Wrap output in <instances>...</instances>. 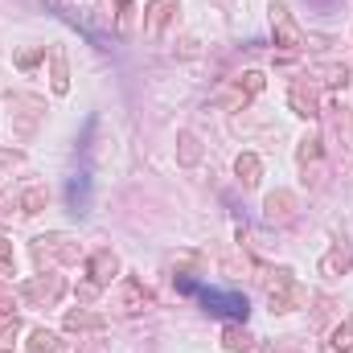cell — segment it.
<instances>
[{"mask_svg":"<svg viewBox=\"0 0 353 353\" xmlns=\"http://www.w3.org/2000/svg\"><path fill=\"white\" fill-rule=\"evenodd\" d=\"M267 300H271V308H275V312H292V308H300L304 288L296 283V275H292L288 267H279V271H271V275H267Z\"/></svg>","mask_w":353,"mask_h":353,"instance_id":"6da1fadb","label":"cell"},{"mask_svg":"<svg viewBox=\"0 0 353 353\" xmlns=\"http://www.w3.org/2000/svg\"><path fill=\"white\" fill-rule=\"evenodd\" d=\"M197 296H201L205 312H214V316H226V321H247V312H251V304H247V296H243V292L197 288Z\"/></svg>","mask_w":353,"mask_h":353,"instance_id":"7a4b0ae2","label":"cell"},{"mask_svg":"<svg viewBox=\"0 0 353 353\" xmlns=\"http://www.w3.org/2000/svg\"><path fill=\"white\" fill-rule=\"evenodd\" d=\"M271 33H275V46L279 50H304V33H300V25L292 21V12H288V4H279V0H271Z\"/></svg>","mask_w":353,"mask_h":353,"instance_id":"3957f363","label":"cell"},{"mask_svg":"<svg viewBox=\"0 0 353 353\" xmlns=\"http://www.w3.org/2000/svg\"><path fill=\"white\" fill-rule=\"evenodd\" d=\"M87 275H90V283L83 288V296H94L99 288H111V279L119 275V259L111 251H94L87 259Z\"/></svg>","mask_w":353,"mask_h":353,"instance_id":"277c9868","label":"cell"},{"mask_svg":"<svg viewBox=\"0 0 353 353\" xmlns=\"http://www.w3.org/2000/svg\"><path fill=\"white\" fill-rule=\"evenodd\" d=\"M144 308H152V292L140 283V279H123V288H119V312H144Z\"/></svg>","mask_w":353,"mask_h":353,"instance_id":"5b68a950","label":"cell"},{"mask_svg":"<svg viewBox=\"0 0 353 353\" xmlns=\"http://www.w3.org/2000/svg\"><path fill=\"white\" fill-rule=\"evenodd\" d=\"M66 201L74 214H87L90 210V173H74L70 185H66Z\"/></svg>","mask_w":353,"mask_h":353,"instance_id":"8992f818","label":"cell"},{"mask_svg":"<svg viewBox=\"0 0 353 353\" xmlns=\"http://www.w3.org/2000/svg\"><path fill=\"white\" fill-rule=\"evenodd\" d=\"M288 103H292L296 115H304V119H316V115H321V111H316V94H312V87H304V83H292Z\"/></svg>","mask_w":353,"mask_h":353,"instance_id":"52a82bcc","label":"cell"},{"mask_svg":"<svg viewBox=\"0 0 353 353\" xmlns=\"http://www.w3.org/2000/svg\"><path fill=\"white\" fill-rule=\"evenodd\" d=\"M173 12H176V0H152V4H148V17H144V29L157 37V33L169 25V17H173Z\"/></svg>","mask_w":353,"mask_h":353,"instance_id":"ba28073f","label":"cell"},{"mask_svg":"<svg viewBox=\"0 0 353 353\" xmlns=\"http://www.w3.org/2000/svg\"><path fill=\"white\" fill-rule=\"evenodd\" d=\"M350 251H345V247H341V243H337V247H333V251H329V255H325V259H321V275H329V279H337V275H345V271H350Z\"/></svg>","mask_w":353,"mask_h":353,"instance_id":"9c48e42d","label":"cell"},{"mask_svg":"<svg viewBox=\"0 0 353 353\" xmlns=\"http://www.w3.org/2000/svg\"><path fill=\"white\" fill-rule=\"evenodd\" d=\"M62 337L58 333H50V329H33V337H29V353H62Z\"/></svg>","mask_w":353,"mask_h":353,"instance_id":"30bf717a","label":"cell"},{"mask_svg":"<svg viewBox=\"0 0 353 353\" xmlns=\"http://www.w3.org/2000/svg\"><path fill=\"white\" fill-rule=\"evenodd\" d=\"M292 205H296V197L279 189V193L267 197V218H271V222H283V218H292Z\"/></svg>","mask_w":353,"mask_h":353,"instance_id":"8fae6325","label":"cell"},{"mask_svg":"<svg viewBox=\"0 0 353 353\" xmlns=\"http://www.w3.org/2000/svg\"><path fill=\"white\" fill-rule=\"evenodd\" d=\"M222 341H226V350H230V353H251V337H247V329H239V321H230V325H226Z\"/></svg>","mask_w":353,"mask_h":353,"instance_id":"7c38bea8","label":"cell"},{"mask_svg":"<svg viewBox=\"0 0 353 353\" xmlns=\"http://www.w3.org/2000/svg\"><path fill=\"white\" fill-rule=\"evenodd\" d=\"M37 210H46V189L41 185H29L21 193V214H37Z\"/></svg>","mask_w":353,"mask_h":353,"instance_id":"4fadbf2b","label":"cell"},{"mask_svg":"<svg viewBox=\"0 0 353 353\" xmlns=\"http://www.w3.org/2000/svg\"><path fill=\"white\" fill-rule=\"evenodd\" d=\"M25 296H29V300H37V296L58 300V296H62V279H50V283H46V279H37V283H29V288H25Z\"/></svg>","mask_w":353,"mask_h":353,"instance_id":"5bb4252c","label":"cell"},{"mask_svg":"<svg viewBox=\"0 0 353 353\" xmlns=\"http://www.w3.org/2000/svg\"><path fill=\"white\" fill-rule=\"evenodd\" d=\"M333 353H350L353 350V321H345L341 329H333V341H329Z\"/></svg>","mask_w":353,"mask_h":353,"instance_id":"9a60e30c","label":"cell"},{"mask_svg":"<svg viewBox=\"0 0 353 353\" xmlns=\"http://www.w3.org/2000/svg\"><path fill=\"white\" fill-rule=\"evenodd\" d=\"M103 325V316H94V312H66V329H99Z\"/></svg>","mask_w":353,"mask_h":353,"instance_id":"2e32d148","label":"cell"},{"mask_svg":"<svg viewBox=\"0 0 353 353\" xmlns=\"http://www.w3.org/2000/svg\"><path fill=\"white\" fill-rule=\"evenodd\" d=\"M239 176H243L247 185L259 181V157H255V152H243V157H239Z\"/></svg>","mask_w":353,"mask_h":353,"instance_id":"e0dca14e","label":"cell"},{"mask_svg":"<svg viewBox=\"0 0 353 353\" xmlns=\"http://www.w3.org/2000/svg\"><path fill=\"white\" fill-rule=\"evenodd\" d=\"M308 161H312V165L321 161V136H316V132H312V136H304V144H300V165L308 169Z\"/></svg>","mask_w":353,"mask_h":353,"instance_id":"ac0fdd59","label":"cell"},{"mask_svg":"<svg viewBox=\"0 0 353 353\" xmlns=\"http://www.w3.org/2000/svg\"><path fill=\"white\" fill-rule=\"evenodd\" d=\"M54 90L66 94V62H62V54H54Z\"/></svg>","mask_w":353,"mask_h":353,"instance_id":"d6986e66","label":"cell"},{"mask_svg":"<svg viewBox=\"0 0 353 353\" xmlns=\"http://www.w3.org/2000/svg\"><path fill=\"white\" fill-rule=\"evenodd\" d=\"M0 275H12V243L0 239Z\"/></svg>","mask_w":353,"mask_h":353,"instance_id":"ffe728a7","label":"cell"},{"mask_svg":"<svg viewBox=\"0 0 353 353\" xmlns=\"http://www.w3.org/2000/svg\"><path fill=\"white\" fill-rule=\"evenodd\" d=\"M17 333H21V329H17V321H12V325H4V329H0V350H12Z\"/></svg>","mask_w":353,"mask_h":353,"instance_id":"44dd1931","label":"cell"},{"mask_svg":"<svg viewBox=\"0 0 353 353\" xmlns=\"http://www.w3.org/2000/svg\"><path fill=\"white\" fill-rule=\"evenodd\" d=\"M308 4H312V8H316V12H333V8H337V4H341V0H308Z\"/></svg>","mask_w":353,"mask_h":353,"instance_id":"7402d4cb","label":"cell"},{"mask_svg":"<svg viewBox=\"0 0 353 353\" xmlns=\"http://www.w3.org/2000/svg\"><path fill=\"white\" fill-rule=\"evenodd\" d=\"M8 308H12V296H8V292L0 288V312H8Z\"/></svg>","mask_w":353,"mask_h":353,"instance_id":"603a6c76","label":"cell"}]
</instances>
